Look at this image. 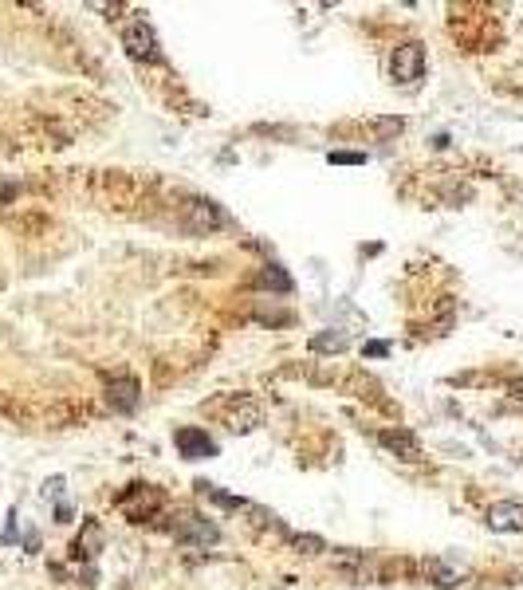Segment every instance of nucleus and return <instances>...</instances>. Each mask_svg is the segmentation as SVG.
<instances>
[{
    "label": "nucleus",
    "mask_w": 523,
    "mask_h": 590,
    "mask_svg": "<svg viewBox=\"0 0 523 590\" xmlns=\"http://www.w3.org/2000/svg\"><path fill=\"white\" fill-rule=\"evenodd\" d=\"M366 354H370V358H385V354H390V342H366Z\"/></svg>",
    "instance_id": "obj_16"
},
{
    "label": "nucleus",
    "mask_w": 523,
    "mask_h": 590,
    "mask_svg": "<svg viewBox=\"0 0 523 590\" xmlns=\"http://www.w3.org/2000/svg\"><path fill=\"white\" fill-rule=\"evenodd\" d=\"M173 445H178V452H181V457H189V460L217 457V441L208 437L205 429H197V425H181V429L173 433Z\"/></svg>",
    "instance_id": "obj_3"
},
{
    "label": "nucleus",
    "mask_w": 523,
    "mask_h": 590,
    "mask_svg": "<svg viewBox=\"0 0 523 590\" xmlns=\"http://www.w3.org/2000/svg\"><path fill=\"white\" fill-rule=\"evenodd\" d=\"M296 547L307 551V555H319V551H326V543L319 535H296Z\"/></svg>",
    "instance_id": "obj_13"
},
{
    "label": "nucleus",
    "mask_w": 523,
    "mask_h": 590,
    "mask_svg": "<svg viewBox=\"0 0 523 590\" xmlns=\"http://www.w3.org/2000/svg\"><path fill=\"white\" fill-rule=\"evenodd\" d=\"M390 71H394L397 83H417L421 71H425V48L421 43H402V48H394Z\"/></svg>",
    "instance_id": "obj_2"
},
{
    "label": "nucleus",
    "mask_w": 523,
    "mask_h": 590,
    "mask_svg": "<svg viewBox=\"0 0 523 590\" xmlns=\"http://www.w3.org/2000/svg\"><path fill=\"white\" fill-rule=\"evenodd\" d=\"M378 441H382L390 452H402L405 460H421V445H417L413 433H405V429H385V433H378Z\"/></svg>",
    "instance_id": "obj_6"
},
{
    "label": "nucleus",
    "mask_w": 523,
    "mask_h": 590,
    "mask_svg": "<svg viewBox=\"0 0 523 590\" xmlns=\"http://www.w3.org/2000/svg\"><path fill=\"white\" fill-rule=\"evenodd\" d=\"M16 197V185H0V201H12Z\"/></svg>",
    "instance_id": "obj_19"
},
{
    "label": "nucleus",
    "mask_w": 523,
    "mask_h": 590,
    "mask_svg": "<svg viewBox=\"0 0 523 590\" xmlns=\"http://www.w3.org/2000/svg\"><path fill=\"white\" fill-rule=\"evenodd\" d=\"M508 394H512L515 401H523V378H512V382H508Z\"/></svg>",
    "instance_id": "obj_18"
},
{
    "label": "nucleus",
    "mask_w": 523,
    "mask_h": 590,
    "mask_svg": "<svg viewBox=\"0 0 523 590\" xmlns=\"http://www.w3.org/2000/svg\"><path fill=\"white\" fill-rule=\"evenodd\" d=\"M181 539H193V543H217V528L201 516H185V523L178 528Z\"/></svg>",
    "instance_id": "obj_8"
},
{
    "label": "nucleus",
    "mask_w": 523,
    "mask_h": 590,
    "mask_svg": "<svg viewBox=\"0 0 523 590\" xmlns=\"http://www.w3.org/2000/svg\"><path fill=\"white\" fill-rule=\"evenodd\" d=\"M102 551V528L95 520H87L83 523V531H79V539H75V555H99Z\"/></svg>",
    "instance_id": "obj_9"
},
{
    "label": "nucleus",
    "mask_w": 523,
    "mask_h": 590,
    "mask_svg": "<svg viewBox=\"0 0 523 590\" xmlns=\"http://www.w3.org/2000/svg\"><path fill=\"white\" fill-rule=\"evenodd\" d=\"M402 126H405L402 119H382L378 122V134H402Z\"/></svg>",
    "instance_id": "obj_15"
},
{
    "label": "nucleus",
    "mask_w": 523,
    "mask_h": 590,
    "mask_svg": "<svg viewBox=\"0 0 523 590\" xmlns=\"http://www.w3.org/2000/svg\"><path fill=\"white\" fill-rule=\"evenodd\" d=\"M60 492H63V476H51V481L44 484V496H48V500L51 496H60Z\"/></svg>",
    "instance_id": "obj_17"
},
{
    "label": "nucleus",
    "mask_w": 523,
    "mask_h": 590,
    "mask_svg": "<svg viewBox=\"0 0 523 590\" xmlns=\"http://www.w3.org/2000/svg\"><path fill=\"white\" fill-rule=\"evenodd\" d=\"M110 405L114 410H122V413H134L138 410V382L134 378H119V382H110Z\"/></svg>",
    "instance_id": "obj_7"
},
{
    "label": "nucleus",
    "mask_w": 523,
    "mask_h": 590,
    "mask_svg": "<svg viewBox=\"0 0 523 590\" xmlns=\"http://www.w3.org/2000/svg\"><path fill=\"white\" fill-rule=\"evenodd\" d=\"M122 48H126L134 60H142V63H161L158 36H154V28H150L146 20L126 24V32H122Z\"/></svg>",
    "instance_id": "obj_1"
},
{
    "label": "nucleus",
    "mask_w": 523,
    "mask_h": 590,
    "mask_svg": "<svg viewBox=\"0 0 523 590\" xmlns=\"http://www.w3.org/2000/svg\"><path fill=\"white\" fill-rule=\"evenodd\" d=\"M326 161H331V166H362L366 154H358V150H331V154H326Z\"/></svg>",
    "instance_id": "obj_12"
},
{
    "label": "nucleus",
    "mask_w": 523,
    "mask_h": 590,
    "mask_svg": "<svg viewBox=\"0 0 523 590\" xmlns=\"http://www.w3.org/2000/svg\"><path fill=\"white\" fill-rule=\"evenodd\" d=\"M260 283H264V288H276V291H291V280H287V271L276 268V264L260 271Z\"/></svg>",
    "instance_id": "obj_11"
},
{
    "label": "nucleus",
    "mask_w": 523,
    "mask_h": 590,
    "mask_svg": "<svg viewBox=\"0 0 523 590\" xmlns=\"http://www.w3.org/2000/svg\"><path fill=\"white\" fill-rule=\"evenodd\" d=\"M425 575H433V582L441 590H449V586L461 582V570H453L449 563H441V559H425Z\"/></svg>",
    "instance_id": "obj_10"
},
{
    "label": "nucleus",
    "mask_w": 523,
    "mask_h": 590,
    "mask_svg": "<svg viewBox=\"0 0 523 590\" xmlns=\"http://www.w3.org/2000/svg\"><path fill=\"white\" fill-rule=\"evenodd\" d=\"M181 217H185V224L193 232H208V229H220L225 224V213H220L217 201H189L185 209H181Z\"/></svg>",
    "instance_id": "obj_4"
},
{
    "label": "nucleus",
    "mask_w": 523,
    "mask_h": 590,
    "mask_svg": "<svg viewBox=\"0 0 523 590\" xmlns=\"http://www.w3.org/2000/svg\"><path fill=\"white\" fill-rule=\"evenodd\" d=\"M488 528L492 531H523V504L519 500H503L488 508Z\"/></svg>",
    "instance_id": "obj_5"
},
{
    "label": "nucleus",
    "mask_w": 523,
    "mask_h": 590,
    "mask_svg": "<svg viewBox=\"0 0 523 590\" xmlns=\"http://www.w3.org/2000/svg\"><path fill=\"white\" fill-rule=\"evenodd\" d=\"M311 347H315V350H343L346 347V335H319Z\"/></svg>",
    "instance_id": "obj_14"
},
{
    "label": "nucleus",
    "mask_w": 523,
    "mask_h": 590,
    "mask_svg": "<svg viewBox=\"0 0 523 590\" xmlns=\"http://www.w3.org/2000/svg\"><path fill=\"white\" fill-rule=\"evenodd\" d=\"M55 516H60V523H67V520H71V508H67V504H60V508H55Z\"/></svg>",
    "instance_id": "obj_20"
}]
</instances>
